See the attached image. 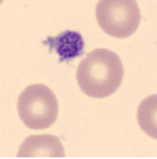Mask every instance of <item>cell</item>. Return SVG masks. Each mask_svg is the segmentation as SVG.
<instances>
[{
    "label": "cell",
    "mask_w": 157,
    "mask_h": 159,
    "mask_svg": "<svg viewBox=\"0 0 157 159\" xmlns=\"http://www.w3.org/2000/svg\"><path fill=\"white\" fill-rule=\"evenodd\" d=\"M122 59L109 49H94L80 62L76 81L84 94L94 99H104L115 94L123 81Z\"/></svg>",
    "instance_id": "cell-1"
},
{
    "label": "cell",
    "mask_w": 157,
    "mask_h": 159,
    "mask_svg": "<svg viewBox=\"0 0 157 159\" xmlns=\"http://www.w3.org/2000/svg\"><path fill=\"white\" fill-rule=\"evenodd\" d=\"M16 109L24 127L44 130L52 127L59 117V101L49 86L37 83L21 91Z\"/></svg>",
    "instance_id": "cell-2"
},
{
    "label": "cell",
    "mask_w": 157,
    "mask_h": 159,
    "mask_svg": "<svg viewBox=\"0 0 157 159\" xmlns=\"http://www.w3.org/2000/svg\"><path fill=\"white\" fill-rule=\"evenodd\" d=\"M96 20L105 34L126 39L136 33L141 23V10L136 0H99Z\"/></svg>",
    "instance_id": "cell-3"
},
{
    "label": "cell",
    "mask_w": 157,
    "mask_h": 159,
    "mask_svg": "<svg viewBox=\"0 0 157 159\" xmlns=\"http://www.w3.org/2000/svg\"><path fill=\"white\" fill-rule=\"evenodd\" d=\"M16 156L20 159H59L65 157V148L55 135H31L21 143Z\"/></svg>",
    "instance_id": "cell-4"
},
{
    "label": "cell",
    "mask_w": 157,
    "mask_h": 159,
    "mask_svg": "<svg viewBox=\"0 0 157 159\" xmlns=\"http://www.w3.org/2000/svg\"><path fill=\"white\" fill-rule=\"evenodd\" d=\"M138 125L147 136L157 140V94L147 96L138 106Z\"/></svg>",
    "instance_id": "cell-5"
},
{
    "label": "cell",
    "mask_w": 157,
    "mask_h": 159,
    "mask_svg": "<svg viewBox=\"0 0 157 159\" xmlns=\"http://www.w3.org/2000/svg\"><path fill=\"white\" fill-rule=\"evenodd\" d=\"M2 3H3V0H0V5H2Z\"/></svg>",
    "instance_id": "cell-6"
}]
</instances>
